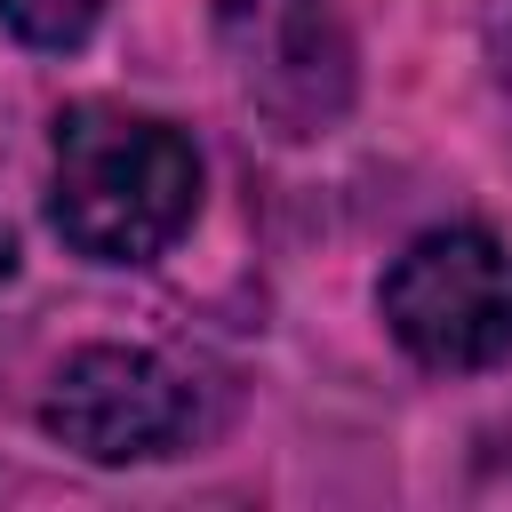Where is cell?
Instances as JSON below:
<instances>
[{"instance_id": "6", "label": "cell", "mask_w": 512, "mask_h": 512, "mask_svg": "<svg viewBox=\"0 0 512 512\" xmlns=\"http://www.w3.org/2000/svg\"><path fill=\"white\" fill-rule=\"evenodd\" d=\"M0 280H8V232H0Z\"/></svg>"}, {"instance_id": "3", "label": "cell", "mask_w": 512, "mask_h": 512, "mask_svg": "<svg viewBox=\"0 0 512 512\" xmlns=\"http://www.w3.org/2000/svg\"><path fill=\"white\" fill-rule=\"evenodd\" d=\"M40 424L72 456H88V464H152V456L184 448V432H192V384L160 352L88 344V352H72L48 376Z\"/></svg>"}, {"instance_id": "5", "label": "cell", "mask_w": 512, "mask_h": 512, "mask_svg": "<svg viewBox=\"0 0 512 512\" xmlns=\"http://www.w3.org/2000/svg\"><path fill=\"white\" fill-rule=\"evenodd\" d=\"M96 16H104V0H0V24H8L24 48H48V56L80 48V40L96 32Z\"/></svg>"}, {"instance_id": "1", "label": "cell", "mask_w": 512, "mask_h": 512, "mask_svg": "<svg viewBox=\"0 0 512 512\" xmlns=\"http://www.w3.org/2000/svg\"><path fill=\"white\" fill-rule=\"evenodd\" d=\"M200 208L184 128L128 104H72L48 136V224L88 264H152Z\"/></svg>"}, {"instance_id": "2", "label": "cell", "mask_w": 512, "mask_h": 512, "mask_svg": "<svg viewBox=\"0 0 512 512\" xmlns=\"http://www.w3.org/2000/svg\"><path fill=\"white\" fill-rule=\"evenodd\" d=\"M392 344L416 368L472 376L512 360V248L480 224H440L408 240L376 288Z\"/></svg>"}, {"instance_id": "4", "label": "cell", "mask_w": 512, "mask_h": 512, "mask_svg": "<svg viewBox=\"0 0 512 512\" xmlns=\"http://www.w3.org/2000/svg\"><path fill=\"white\" fill-rule=\"evenodd\" d=\"M216 40L232 56V80L256 112H272L288 136H312L352 96V40L336 0H224Z\"/></svg>"}, {"instance_id": "7", "label": "cell", "mask_w": 512, "mask_h": 512, "mask_svg": "<svg viewBox=\"0 0 512 512\" xmlns=\"http://www.w3.org/2000/svg\"><path fill=\"white\" fill-rule=\"evenodd\" d=\"M504 80H512V40H504Z\"/></svg>"}]
</instances>
